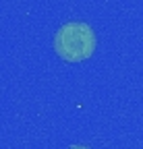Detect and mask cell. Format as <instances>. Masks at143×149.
I'll list each match as a JSON object with an SVG mask.
<instances>
[{"label":"cell","mask_w":143,"mask_h":149,"mask_svg":"<svg viewBox=\"0 0 143 149\" xmlns=\"http://www.w3.org/2000/svg\"><path fill=\"white\" fill-rule=\"evenodd\" d=\"M96 33L83 21L64 23L54 35V50L66 62H81L87 60L96 50Z\"/></svg>","instance_id":"1"},{"label":"cell","mask_w":143,"mask_h":149,"mask_svg":"<svg viewBox=\"0 0 143 149\" xmlns=\"http://www.w3.org/2000/svg\"><path fill=\"white\" fill-rule=\"evenodd\" d=\"M68 149H89V147H85V145H70Z\"/></svg>","instance_id":"2"}]
</instances>
